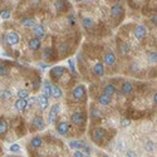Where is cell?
<instances>
[{
  "instance_id": "5b68a950",
  "label": "cell",
  "mask_w": 157,
  "mask_h": 157,
  "mask_svg": "<svg viewBox=\"0 0 157 157\" xmlns=\"http://www.w3.org/2000/svg\"><path fill=\"white\" fill-rule=\"evenodd\" d=\"M36 103H38L39 108H40L42 111H44V109H47V108H48V106H49V99H48V97H47V96L40 94L39 97H36Z\"/></svg>"
},
{
  "instance_id": "6da1fadb",
  "label": "cell",
  "mask_w": 157,
  "mask_h": 157,
  "mask_svg": "<svg viewBox=\"0 0 157 157\" xmlns=\"http://www.w3.org/2000/svg\"><path fill=\"white\" fill-rule=\"evenodd\" d=\"M73 98L75 101H83L86 98V87L83 84L77 86L73 89Z\"/></svg>"
},
{
  "instance_id": "7402d4cb",
  "label": "cell",
  "mask_w": 157,
  "mask_h": 157,
  "mask_svg": "<svg viewBox=\"0 0 157 157\" xmlns=\"http://www.w3.org/2000/svg\"><path fill=\"white\" fill-rule=\"evenodd\" d=\"M103 93L104 94H107L109 97H112L114 93H116V87L113 84H107V86H104L103 88Z\"/></svg>"
},
{
  "instance_id": "30bf717a",
  "label": "cell",
  "mask_w": 157,
  "mask_h": 157,
  "mask_svg": "<svg viewBox=\"0 0 157 157\" xmlns=\"http://www.w3.org/2000/svg\"><path fill=\"white\" fill-rule=\"evenodd\" d=\"M14 106H15V108H17L18 111H20V112H24V111L27 109V108H29L28 99H20V98H18Z\"/></svg>"
},
{
  "instance_id": "1f68e13d",
  "label": "cell",
  "mask_w": 157,
  "mask_h": 157,
  "mask_svg": "<svg viewBox=\"0 0 157 157\" xmlns=\"http://www.w3.org/2000/svg\"><path fill=\"white\" fill-rule=\"evenodd\" d=\"M59 52H60V53L62 54H67L68 53V45L67 44H65V43H62L60 45H59Z\"/></svg>"
},
{
  "instance_id": "52a82bcc",
  "label": "cell",
  "mask_w": 157,
  "mask_h": 157,
  "mask_svg": "<svg viewBox=\"0 0 157 157\" xmlns=\"http://www.w3.org/2000/svg\"><path fill=\"white\" fill-rule=\"evenodd\" d=\"M147 35V29L145 25H137L136 29H135V36L138 39V40H141V39H143Z\"/></svg>"
},
{
  "instance_id": "f546056e",
  "label": "cell",
  "mask_w": 157,
  "mask_h": 157,
  "mask_svg": "<svg viewBox=\"0 0 157 157\" xmlns=\"http://www.w3.org/2000/svg\"><path fill=\"white\" fill-rule=\"evenodd\" d=\"M43 57L44 58H50V57H53V49L52 48H45L44 52H43Z\"/></svg>"
},
{
  "instance_id": "ab89813d",
  "label": "cell",
  "mask_w": 157,
  "mask_h": 157,
  "mask_svg": "<svg viewBox=\"0 0 157 157\" xmlns=\"http://www.w3.org/2000/svg\"><path fill=\"white\" fill-rule=\"evenodd\" d=\"M126 157H136V152L132 151V150H129L126 152Z\"/></svg>"
},
{
  "instance_id": "bcb514c9",
  "label": "cell",
  "mask_w": 157,
  "mask_h": 157,
  "mask_svg": "<svg viewBox=\"0 0 157 157\" xmlns=\"http://www.w3.org/2000/svg\"><path fill=\"white\" fill-rule=\"evenodd\" d=\"M77 3H81V2H86V0H75Z\"/></svg>"
},
{
  "instance_id": "cb8c5ba5",
  "label": "cell",
  "mask_w": 157,
  "mask_h": 157,
  "mask_svg": "<svg viewBox=\"0 0 157 157\" xmlns=\"http://www.w3.org/2000/svg\"><path fill=\"white\" fill-rule=\"evenodd\" d=\"M62 94H63L62 89H60L59 87H57V86H53V88H52V97L56 98V99H58V98L62 97Z\"/></svg>"
},
{
  "instance_id": "ba28073f",
  "label": "cell",
  "mask_w": 157,
  "mask_h": 157,
  "mask_svg": "<svg viewBox=\"0 0 157 157\" xmlns=\"http://www.w3.org/2000/svg\"><path fill=\"white\" fill-rule=\"evenodd\" d=\"M57 131H58L59 135L65 136V135L68 133V131H69V123L65 122V121H60V122L57 124Z\"/></svg>"
},
{
  "instance_id": "f1b7e54d",
  "label": "cell",
  "mask_w": 157,
  "mask_h": 157,
  "mask_svg": "<svg viewBox=\"0 0 157 157\" xmlns=\"http://www.w3.org/2000/svg\"><path fill=\"white\" fill-rule=\"evenodd\" d=\"M0 98H2V101H9L11 98V92L10 90H3L2 94H0Z\"/></svg>"
},
{
  "instance_id": "8fae6325",
  "label": "cell",
  "mask_w": 157,
  "mask_h": 157,
  "mask_svg": "<svg viewBox=\"0 0 157 157\" xmlns=\"http://www.w3.org/2000/svg\"><path fill=\"white\" fill-rule=\"evenodd\" d=\"M71 120L74 124H82L84 121V114L82 112H74L71 117Z\"/></svg>"
},
{
  "instance_id": "ee69618b",
  "label": "cell",
  "mask_w": 157,
  "mask_h": 157,
  "mask_svg": "<svg viewBox=\"0 0 157 157\" xmlns=\"http://www.w3.org/2000/svg\"><path fill=\"white\" fill-rule=\"evenodd\" d=\"M152 101H153V103H155V104H157V92L153 94V98H152Z\"/></svg>"
},
{
  "instance_id": "4316f807",
  "label": "cell",
  "mask_w": 157,
  "mask_h": 157,
  "mask_svg": "<svg viewBox=\"0 0 157 157\" xmlns=\"http://www.w3.org/2000/svg\"><path fill=\"white\" fill-rule=\"evenodd\" d=\"M17 96H18V98H20V99H28L29 92H28L27 89H19L18 93H17Z\"/></svg>"
},
{
  "instance_id": "8d00e7d4",
  "label": "cell",
  "mask_w": 157,
  "mask_h": 157,
  "mask_svg": "<svg viewBox=\"0 0 157 157\" xmlns=\"http://www.w3.org/2000/svg\"><path fill=\"white\" fill-rule=\"evenodd\" d=\"M54 5H56L57 10H58V11H60V10L63 9V0H56V3H54Z\"/></svg>"
},
{
  "instance_id": "c3c4849f",
  "label": "cell",
  "mask_w": 157,
  "mask_h": 157,
  "mask_svg": "<svg viewBox=\"0 0 157 157\" xmlns=\"http://www.w3.org/2000/svg\"><path fill=\"white\" fill-rule=\"evenodd\" d=\"M102 157H107V156H102Z\"/></svg>"
},
{
  "instance_id": "d6986e66",
  "label": "cell",
  "mask_w": 157,
  "mask_h": 157,
  "mask_svg": "<svg viewBox=\"0 0 157 157\" xmlns=\"http://www.w3.org/2000/svg\"><path fill=\"white\" fill-rule=\"evenodd\" d=\"M98 103L101 104V106H108V104L111 103V97L102 93L101 96H98Z\"/></svg>"
},
{
  "instance_id": "60d3db41",
  "label": "cell",
  "mask_w": 157,
  "mask_h": 157,
  "mask_svg": "<svg viewBox=\"0 0 157 157\" xmlns=\"http://www.w3.org/2000/svg\"><path fill=\"white\" fill-rule=\"evenodd\" d=\"M68 64L71 65V71H72L73 73H75V67H74V63H73V60H72V59H69V60H68Z\"/></svg>"
},
{
  "instance_id": "f6af8a7d",
  "label": "cell",
  "mask_w": 157,
  "mask_h": 157,
  "mask_svg": "<svg viewBox=\"0 0 157 157\" xmlns=\"http://www.w3.org/2000/svg\"><path fill=\"white\" fill-rule=\"evenodd\" d=\"M152 21H155V23H157V17H153V19H152Z\"/></svg>"
},
{
  "instance_id": "d6a6232c",
  "label": "cell",
  "mask_w": 157,
  "mask_h": 157,
  "mask_svg": "<svg viewBox=\"0 0 157 157\" xmlns=\"http://www.w3.org/2000/svg\"><path fill=\"white\" fill-rule=\"evenodd\" d=\"M145 147H146V151H148V152H152V151L155 150V143H153L152 141H148V142H146Z\"/></svg>"
},
{
  "instance_id": "7dc6e473",
  "label": "cell",
  "mask_w": 157,
  "mask_h": 157,
  "mask_svg": "<svg viewBox=\"0 0 157 157\" xmlns=\"http://www.w3.org/2000/svg\"><path fill=\"white\" fill-rule=\"evenodd\" d=\"M86 157H92V156H86Z\"/></svg>"
},
{
  "instance_id": "3957f363",
  "label": "cell",
  "mask_w": 157,
  "mask_h": 157,
  "mask_svg": "<svg viewBox=\"0 0 157 157\" xmlns=\"http://www.w3.org/2000/svg\"><path fill=\"white\" fill-rule=\"evenodd\" d=\"M59 109H60V106H59L58 103L54 104V106L50 108V111H49V116H48V120H49L50 123H56V120H57V117H58Z\"/></svg>"
},
{
  "instance_id": "7bdbcfd3",
  "label": "cell",
  "mask_w": 157,
  "mask_h": 157,
  "mask_svg": "<svg viewBox=\"0 0 157 157\" xmlns=\"http://www.w3.org/2000/svg\"><path fill=\"white\" fill-rule=\"evenodd\" d=\"M68 19H69V24H71V25H74V24H75V20H74V18H73V15H71Z\"/></svg>"
},
{
  "instance_id": "d4e9b609",
  "label": "cell",
  "mask_w": 157,
  "mask_h": 157,
  "mask_svg": "<svg viewBox=\"0 0 157 157\" xmlns=\"http://www.w3.org/2000/svg\"><path fill=\"white\" fill-rule=\"evenodd\" d=\"M147 60L151 64H157V52H150L147 54Z\"/></svg>"
},
{
  "instance_id": "e0dca14e",
  "label": "cell",
  "mask_w": 157,
  "mask_h": 157,
  "mask_svg": "<svg viewBox=\"0 0 157 157\" xmlns=\"http://www.w3.org/2000/svg\"><path fill=\"white\" fill-rule=\"evenodd\" d=\"M121 90H122V93H123V94H129V93L133 90V84L131 83V82H128V81H126V82L122 83V88H121Z\"/></svg>"
},
{
  "instance_id": "7c38bea8",
  "label": "cell",
  "mask_w": 157,
  "mask_h": 157,
  "mask_svg": "<svg viewBox=\"0 0 157 157\" xmlns=\"http://www.w3.org/2000/svg\"><path fill=\"white\" fill-rule=\"evenodd\" d=\"M28 47H29L30 50H38L39 48L42 47L40 39H39V38H32L28 42Z\"/></svg>"
},
{
  "instance_id": "e575fe53",
  "label": "cell",
  "mask_w": 157,
  "mask_h": 157,
  "mask_svg": "<svg viewBox=\"0 0 157 157\" xmlns=\"http://www.w3.org/2000/svg\"><path fill=\"white\" fill-rule=\"evenodd\" d=\"M131 124V120L129 118H126V117H123V118L121 120V126L122 127H128Z\"/></svg>"
},
{
  "instance_id": "8992f818",
  "label": "cell",
  "mask_w": 157,
  "mask_h": 157,
  "mask_svg": "<svg viewBox=\"0 0 157 157\" xmlns=\"http://www.w3.org/2000/svg\"><path fill=\"white\" fill-rule=\"evenodd\" d=\"M32 123H33V126H34L36 129H39V131H42V129L45 128V121L43 120L42 116H35L34 118H33V121H32Z\"/></svg>"
},
{
  "instance_id": "74e56055",
  "label": "cell",
  "mask_w": 157,
  "mask_h": 157,
  "mask_svg": "<svg viewBox=\"0 0 157 157\" xmlns=\"http://www.w3.org/2000/svg\"><path fill=\"white\" fill-rule=\"evenodd\" d=\"M73 157H86V155H84V152H82V151H79V150H77V151L73 153Z\"/></svg>"
},
{
  "instance_id": "d590c367",
  "label": "cell",
  "mask_w": 157,
  "mask_h": 157,
  "mask_svg": "<svg viewBox=\"0 0 157 157\" xmlns=\"http://www.w3.org/2000/svg\"><path fill=\"white\" fill-rule=\"evenodd\" d=\"M120 50H121V53H122V54H127V53H128V50H129V48H128V45H127L126 43H123V44L121 45Z\"/></svg>"
},
{
  "instance_id": "7a4b0ae2",
  "label": "cell",
  "mask_w": 157,
  "mask_h": 157,
  "mask_svg": "<svg viewBox=\"0 0 157 157\" xmlns=\"http://www.w3.org/2000/svg\"><path fill=\"white\" fill-rule=\"evenodd\" d=\"M65 73V67H62V65H57V67H53L50 71V77L52 79L58 81L63 77V74Z\"/></svg>"
},
{
  "instance_id": "836d02e7",
  "label": "cell",
  "mask_w": 157,
  "mask_h": 157,
  "mask_svg": "<svg viewBox=\"0 0 157 157\" xmlns=\"http://www.w3.org/2000/svg\"><path fill=\"white\" fill-rule=\"evenodd\" d=\"M0 17H2V19H8L10 17V11L8 9H3L2 13H0Z\"/></svg>"
},
{
  "instance_id": "b9f144b4",
  "label": "cell",
  "mask_w": 157,
  "mask_h": 157,
  "mask_svg": "<svg viewBox=\"0 0 157 157\" xmlns=\"http://www.w3.org/2000/svg\"><path fill=\"white\" fill-rule=\"evenodd\" d=\"M0 74H2V77L6 75V68L4 67V65H2V67H0Z\"/></svg>"
},
{
  "instance_id": "83f0119b",
  "label": "cell",
  "mask_w": 157,
  "mask_h": 157,
  "mask_svg": "<svg viewBox=\"0 0 157 157\" xmlns=\"http://www.w3.org/2000/svg\"><path fill=\"white\" fill-rule=\"evenodd\" d=\"M69 147H72L74 150H79V148H83L84 145L82 142H79V141H71L69 142Z\"/></svg>"
},
{
  "instance_id": "2e32d148",
  "label": "cell",
  "mask_w": 157,
  "mask_h": 157,
  "mask_svg": "<svg viewBox=\"0 0 157 157\" xmlns=\"http://www.w3.org/2000/svg\"><path fill=\"white\" fill-rule=\"evenodd\" d=\"M93 73L98 77H102L104 74V67H103V63L101 62H97L94 65H93Z\"/></svg>"
},
{
  "instance_id": "ac0fdd59",
  "label": "cell",
  "mask_w": 157,
  "mask_h": 157,
  "mask_svg": "<svg viewBox=\"0 0 157 157\" xmlns=\"http://www.w3.org/2000/svg\"><path fill=\"white\" fill-rule=\"evenodd\" d=\"M42 145H43V138L40 136H35L30 141V146L33 148H39V147H42Z\"/></svg>"
},
{
  "instance_id": "f35d334b",
  "label": "cell",
  "mask_w": 157,
  "mask_h": 157,
  "mask_svg": "<svg viewBox=\"0 0 157 157\" xmlns=\"http://www.w3.org/2000/svg\"><path fill=\"white\" fill-rule=\"evenodd\" d=\"M36 102V98L35 97H30L29 98V101H28V104H29V108L32 107V106H34V103Z\"/></svg>"
},
{
  "instance_id": "ffe728a7",
  "label": "cell",
  "mask_w": 157,
  "mask_h": 157,
  "mask_svg": "<svg viewBox=\"0 0 157 157\" xmlns=\"http://www.w3.org/2000/svg\"><path fill=\"white\" fill-rule=\"evenodd\" d=\"M20 24L25 28H30V27H35V20L33 18H24L20 20Z\"/></svg>"
},
{
  "instance_id": "277c9868",
  "label": "cell",
  "mask_w": 157,
  "mask_h": 157,
  "mask_svg": "<svg viewBox=\"0 0 157 157\" xmlns=\"http://www.w3.org/2000/svg\"><path fill=\"white\" fill-rule=\"evenodd\" d=\"M19 42H20V36H19L18 33L10 32V33L6 35V43H8L9 45H15V44H18Z\"/></svg>"
},
{
  "instance_id": "44dd1931",
  "label": "cell",
  "mask_w": 157,
  "mask_h": 157,
  "mask_svg": "<svg viewBox=\"0 0 157 157\" xmlns=\"http://www.w3.org/2000/svg\"><path fill=\"white\" fill-rule=\"evenodd\" d=\"M82 25H83V28L89 30V29H92L94 27V21L93 19H90V18H83L82 19Z\"/></svg>"
},
{
  "instance_id": "4dcf8cb0",
  "label": "cell",
  "mask_w": 157,
  "mask_h": 157,
  "mask_svg": "<svg viewBox=\"0 0 157 157\" xmlns=\"http://www.w3.org/2000/svg\"><path fill=\"white\" fill-rule=\"evenodd\" d=\"M9 150L13 153H18V152H20V146L18 145V143H13V145L9 147Z\"/></svg>"
},
{
  "instance_id": "484cf974",
  "label": "cell",
  "mask_w": 157,
  "mask_h": 157,
  "mask_svg": "<svg viewBox=\"0 0 157 157\" xmlns=\"http://www.w3.org/2000/svg\"><path fill=\"white\" fill-rule=\"evenodd\" d=\"M6 131H8V123L4 118H2L0 120V135L4 136L6 133Z\"/></svg>"
},
{
  "instance_id": "603a6c76",
  "label": "cell",
  "mask_w": 157,
  "mask_h": 157,
  "mask_svg": "<svg viewBox=\"0 0 157 157\" xmlns=\"http://www.w3.org/2000/svg\"><path fill=\"white\" fill-rule=\"evenodd\" d=\"M104 63L107 65H113L116 63V56L113 53H107L104 56Z\"/></svg>"
},
{
  "instance_id": "9a60e30c",
  "label": "cell",
  "mask_w": 157,
  "mask_h": 157,
  "mask_svg": "<svg viewBox=\"0 0 157 157\" xmlns=\"http://www.w3.org/2000/svg\"><path fill=\"white\" fill-rule=\"evenodd\" d=\"M42 87H43V94L47 96L48 98L52 97V88H53V86L50 84V82L49 81H44Z\"/></svg>"
},
{
  "instance_id": "9c48e42d",
  "label": "cell",
  "mask_w": 157,
  "mask_h": 157,
  "mask_svg": "<svg viewBox=\"0 0 157 157\" xmlns=\"http://www.w3.org/2000/svg\"><path fill=\"white\" fill-rule=\"evenodd\" d=\"M122 14H123V8H122V5L114 4V5L111 6V17L118 18V17H121Z\"/></svg>"
},
{
  "instance_id": "5bb4252c",
  "label": "cell",
  "mask_w": 157,
  "mask_h": 157,
  "mask_svg": "<svg viewBox=\"0 0 157 157\" xmlns=\"http://www.w3.org/2000/svg\"><path fill=\"white\" fill-rule=\"evenodd\" d=\"M33 32H34L35 36H36V38H39V39L44 38V35H45V32H44V27H43V25H40V24H36L35 27L33 28Z\"/></svg>"
},
{
  "instance_id": "4fadbf2b",
  "label": "cell",
  "mask_w": 157,
  "mask_h": 157,
  "mask_svg": "<svg viewBox=\"0 0 157 157\" xmlns=\"http://www.w3.org/2000/svg\"><path fill=\"white\" fill-rule=\"evenodd\" d=\"M104 136H106V131H104L103 128H96L93 131V133H92V137L94 141H101L104 138Z\"/></svg>"
}]
</instances>
